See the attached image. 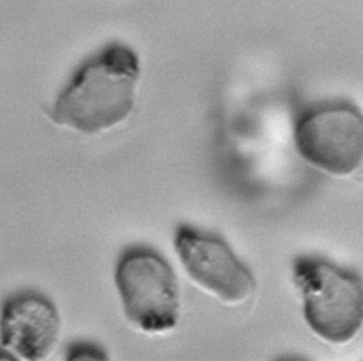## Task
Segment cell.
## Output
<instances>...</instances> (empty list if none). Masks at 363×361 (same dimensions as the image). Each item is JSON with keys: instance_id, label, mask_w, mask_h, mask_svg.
Here are the masks:
<instances>
[{"instance_id": "obj_1", "label": "cell", "mask_w": 363, "mask_h": 361, "mask_svg": "<svg viewBox=\"0 0 363 361\" xmlns=\"http://www.w3.org/2000/svg\"><path fill=\"white\" fill-rule=\"evenodd\" d=\"M139 74V58L130 47L119 41L104 45L58 93L51 112L54 122L81 133L118 126L133 110Z\"/></svg>"}, {"instance_id": "obj_3", "label": "cell", "mask_w": 363, "mask_h": 361, "mask_svg": "<svg viewBox=\"0 0 363 361\" xmlns=\"http://www.w3.org/2000/svg\"><path fill=\"white\" fill-rule=\"evenodd\" d=\"M115 283L128 320L147 333L172 330L179 320V286L167 260L146 246L122 252Z\"/></svg>"}, {"instance_id": "obj_5", "label": "cell", "mask_w": 363, "mask_h": 361, "mask_svg": "<svg viewBox=\"0 0 363 361\" xmlns=\"http://www.w3.org/2000/svg\"><path fill=\"white\" fill-rule=\"evenodd\" d=\"M174 248L187 275L223 302L242 303L254 294L257 282L251 270L218 235L180 225L174 234Z\"/></svg>"}, {"instance_id": "obj_6", "label": "cell", "mask_w": 363, "mask_h": 361, "mask_svg": "<svg viewBox=\"0 0 363 361\" xmlns=\"http://www.w3.org/2000/svg\"><path fill=\"white\" fill-rule=\"evenodd\" d=\"M60 316L43 293L23 290L7 297L0 313V341L23 360L45 358L55 347Z\"/></svg>"}, {"instance_id": "obj_2", "label": "cell", "mask_w": 363, "mask_h": 361, "mask_svg": "<svg viewBox=\"0 0 363 361\" xmlns=\"http://www.w3.org/2000/svg\"><path fill=\"white\" fill-rule=\"evenodd\" d=\"M294 280L308 326L326 341L347 343L363 324V279L320 256H299Z\"/></svg>"}, {"instance_id": "obj_4", "label": "cell", "mask_w": 363, "mask_h": 361, "mask_svg": "<svg viewBox=\"0 0 363 361\" xmlns=\"http://www.w3.org/2000/svg\"><path fill=\"white\" fill-rule=\"evenodd\" d=\"M295 146L312 166L335 176L350 174L363 161V113L343 101L308 108L296 120Z\"/></svg>"}, {"instance_id": "obj_7", "label": "cell", "mask_w": 363, "mask_h": 361, "mask_svg": "<svg viewBox=\"0 0 363 361\" xmlns=\"http://www.w3.org/2000/svg\"><path fill=\"white\" fill-rule=\"evenodd\" d=\"M106 358L104 353L88 343H79L71 347L68 351V360H104Z\"/></svg>"}]
</instances>
